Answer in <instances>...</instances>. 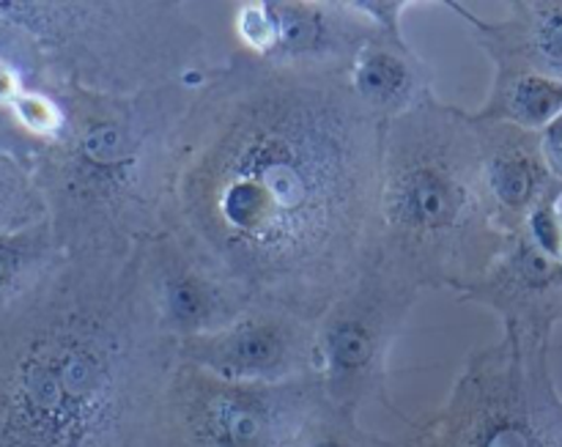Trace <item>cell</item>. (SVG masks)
<instances>
[{
    "mask_svg": "<svg viewBox=\"0 0 562 447\" xmlns=\"http://www.w3.org/2000/svg\"><path fill=\"white\" fill-rule=\"evenodd\" d=\"M357 102L379 121L401 119L434 93V69L406 36L379 33L368 38L346 71Z\"/></svg>",
    "mask_w": 562,
    "mask_h": 447,
    "instance_id": "15",
    "label": "cell"
},
{
    "mask_svg": "<svg viewBox=\"0 0 562 447\" xmlns=\"http://www.w3.org/2000/svg\"><path fill=\"white\" fill-rule=\"evenodd\" d=\"M64 258L49 220L0 234V308L31 294Z\"/></svg>",
    "mask_w": 562,
    "mask_h": 447,
    "instance_id": "17",
    "label": "cell"
},
{
    "mask_svg": "<svg viewBox=\"0 0 562 447\" xmlns=\"http://www.w3.org/2000/svg\"><path fill=\"white\" fill-rule=\"evenodd\" d=\"M49 220L47 198L36 179V165L0 152V234L31 228Z\"/></svg>",
    "mask_w": 562,
    "mask_h": 447,
    "instance_id": "18",
    "label": "cell"
},
{
    "mask_svg": "<svg viewBox=\"0 0 562 447\" xmlns=\"http://www.w3.org/2000/svg\"><path fill=\"white\" fill-rule=\"evenodd\" d=\"M296 447H404V443L368 432L360 417L333 406L324 395L322 404L302 426Z\"/></svg>",
    "mask_w": 562,
    "mask_h": 447,
    "instance_id": "19",
    "label": "cell"
},
{
    "mask_svg": "<svg viewBox=\"0 0 562 447\" xmlns=\"http://www.w3.org/2000/svg\"><path fill=\"white\" fill-rule=\"evenodd\" d=\"M420 294L409 280L366 261L327 308L316 322V360L329 404L357 417L382 406L401 423L412 421L390 399V355Z\"/></svg>",
    "mask_w": 562,
    "mask_h": 447,
    "instance_id": "7",
    "label": "cell"
},
{
    "mask_svg": "<svg viewBox=\"0 0 562 447\" xmlns=\"http://www.w3.org/2000/svg\"><path fill=\"white\" fill-rule=\"evenodd\" d=\"M541 146H543V157H547L554 179L562 185V113L547 126V130L541 132Z\"/></svg>",
    "mask_w": 562,
    "mask_h": 447,
    "instance_id": "23",
    "label": "cell"
},
{
    "mask_svg": "<svg viewBox=\"0 0 562 447\" xmlns=\"http://www.w3.org/2000/svg\"><path fill=\"white\" fill-rule=\"evenodd\" d=\"M475 121V119H472ZM488 212L505 236L519 234L527 214L560 187L543 157L541 135L510 124L475 121Z\"/></svg>",
    "mask_w": 562,
    "mask_h": 447,
    "instance_id": "13",
    "label": "cell"
},
{
    "mask_svg": "<svg viewBox=\"0 0 562 447\" xmlns=\"http://www.w3.org/2000/svg\"><path fill=\"white\" fill-rule=\"evenodd\" d=\"M404 447H562L552 344L503 333L475 346L431 415L406 423Z\"/></svg>",
    "mask_w": 562,
    "mask_h": 447,
    "instance_id": "6",
    "label": "cell"
},
{
    "mask_svg": "<svg viewBox=\"0 0 562 447\" xmlns=\"http://www.w3.org/2000/svg\"><path fill=\"white\" fill-rule=\"evenodd\" d=\"M9 115L25 135L36 137L44 146L53 143L66 126V110L60 104L58 93L44 91V88H25L20 99L9 108Z\"/></svg>",
    "mask_w": 562,
    "mask_h": 447,
    "instance_id": "20",
    "label": "cell"
},
{
    "mask_svg": "<svg viewBox=\"0 0 562 447\" xmlns=\"http://www.w3.org/2000/svg\"><path fill=\"white\" fill-rule=\"evenodd\" d=\"M481 174L470 110L437 91L382 130L376 217L366 261L420 291H453L481 278L505 250Z\"/></svg>",
    "mask_w": 562,
    "mask_h": 447,
    "instance_id": "4",
    "label": "cell"
},
{
    "mask_svg": "<svg viewBox=\"0 0 562 447\" xmlns=\"http://www.w3.org/2000/svg\"><path fill=\"white\" fill-rule=\"evenodd\" d=\"M459 300L492 311L503 333L552 344L554 329L562 324V264L538 253L527 236L514 234L492 267L472 280Z\"/></svg>",
    "mask_w": 562,
    "mask_h": 447,
    "instance_id": "12",
    "label": "cell"
},
{
    "mask_svg": "<svg viewBox=\"0 0 562 447\" xmlns=\"http://www.w3.org/2000/svg\"><path fill=\"white\" fill-rule=\"evenodd\" d=\"M538 253L562 264V185L543 195L519 231Z\"/></svg>",
    "mask_w": 562,
    "mask_h": 447,
    "instance_id": "21",
    "label": "cell"
},
{
    "mask_svg": "<svg viewBox=\"0 0 562 447\" xmlns=\"http://www.w3.org/2000/svg\"><path fill=\"white\" fill-rule=\"evenodd\" d=\"M382 130L346 71L231 49L184 124L170 223L256 305L316 324L366 267Z\"/></svg>",
    "mask_w": 562,
    "mask_h": 447,
    "instance_id": "1",
    "label": "cell"
},
{
    "mask_svg": "<svg viewBox=\"0 0 562 447\" xmlns=\"http://www.w3.org/2000/svg\"><path fill=\"white\" fill-rule=\"evenodd\" d=\"M373 36L357 0H241L231 14L234 49L285 69L349 71Z\"/></svg>",
    "mask_w": 562,
    "mask_h": 447,
    "instance_id": "9",
    "label": "cell"
},
{
    "mask_svg": "<svg viewBox=\"0 0 562 447\" xmlns=\"http://www.w3.org/2000/svg\"><path fill=\"white\" fill-rule=\"evenodd\" d=\"M492 86L472 119L541 135L562 113V82L519 64H492Z\"/></svg>",
    "mask_w": 562,
    "mask_h": 447,
    "instance_id": "16",
    "label": "cell"
},
{
    "mask_svg": "<svg viewBox=\"0 0 562 447\" xmlns=\"http://www.w3.org/2000/svg\"><path fill=\"white\" fill-rule=\"evenodd\" d=\"M187 0H86L11 5L36 38L55 86L135 97L170 82H203L225 64L223 44Z\"/></svg>",
    "mask_w": 562,
    "mask_h": 447,
    "instance_id": "5",
    "label": "cell"
},
{
    "mask_svg": "<svg viewBox=\"0 0 562 447\" xmlns=\"http://www.w3.org/2000/svg\"><path fill=\"white\" fill-rule=\"evenodd\" d=\"M179 362L236 384H285L318 377L316 324L252 305L220 333L179 344Z\"/></svg>",
    "mask_w": 562,
    "mask_h": 447,
    "instance_id": "11",
    "label": "cell"
},
{
    "mask_svg": "<svg viewBox=\"0 0 562 447\" xmlns=\"http://www.w3.org/2000/svg\"><path fill=\"white\" fill-rule=\"evenodd\" d=\"M442 5L467 22L492 64H519L562 82V0H510L499 20H483L456 0Z\"/></svg>",
    "mask_w": 562,
    "mask_h": 447,
    "instance_id": "14",
    "label": "cell"
},
{
    "mask_svg": "<svg viewBox=\"0 0 562 447\" xmlns=\"http://www.w3.org/2000/svg\"><path fill=\"white\" fill-rule=\"evenodd\" d=\"M203 82L135 97L55 86L66 126L36 179L64 256H126L170 223L181 135Z\"/></svg>",
    "mask_w": 562,
    "mask_h": 447,
    "instance_id": "3",
    "label": "cell"
},
{
    "mask_svg": "<svg viewBox=\"0 0 562 447\" xmlns=\"http://www.w3.org/2000/svg\"><path fill=\"white\" fill-rule=\"evenodd\" d=\"M25 75L16 66L0 60V108L9 110L25 93Z\"/></svg>",
    "mask_w": 562,
    "mask_h": 447,
    "instance_id": "24",
    "label": "cell"
},
{
    "mask_svg": "<svg viewBox=\"0 0 562 447\" xmlns=\"http://www.w3.org/2000/svg\"><path fill=\"white\" fill-rule=\"evenodd\" d=\"M179 368L140 245L64 256L0 308V447H187Z\"/></svg>",
    "mask_w": 562,
    "mask_h": 447,
    "instance_id": "2",
    "label": "cell"
},
{
    "mask_svg": "<svg viewBox=\"0 0 562 447\" xmlns=\"http://www.w3.org/2000/svg\"><path fill=\"white\" fill-rule=\"evenodd\" d=\"M362 14L371 20V25L379 33L390 36H406L404 33V14L417 5H426L423 0H357Z\"/></svg>",
    "mask_w": 562,
    "mask_h": 447,
    "instance_id": "22",
    "label": "cell"
},
{
    "mask_svg": "<svg viewBox=\"0 0 562 447\" xmlns=\"http://www.w3.org/2000/svg\"><path fill=\"white\" fill-rule=\"evenodd\" d=\"M324 399L318 377L285 384H236L179 368L176 404L187 447H296Z\"/></svg>",
    "mask_w": 562,
    "mask_h": 447,
    "instance_id": "8",
    "label": "cell"
},
{
    "mask_svg": "<svg viewBox=\"0 0 562 447\" xmlns=\"http://www.w3.org/2000/svg\"><path fill=\"white\" fill-rule=\"evenodd\" d=\"M140 261L154 313L176 344L220 333L256 305L245 286L176 223L143 242Z\"/></svg>",
    "mask_w": 562,
    "mask_h": 447,
    "instance_id": "10",
    "label": "cell"
}]
</instances>
